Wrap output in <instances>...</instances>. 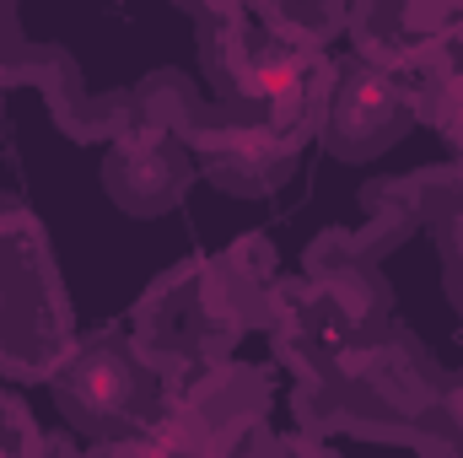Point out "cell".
<instances>
[{
    "mask_svg": "<svg viewBox=\"0 0 463 458\" xmlns=\"http://www.w3.org/2000/svg\"><path fill=\"white\" fill-rule=\"evenodd\" d=\"M275 281V248L264 237H242L211 259H184L135 302L129 345L162 383L222 367L248 329H264V297Z\"/></svg>",
    "mask_w": 463,
    "mask_h": 458,
    "instance_id": "cell-1",
    "label": "cell"
},
{
    "mask_svg": "<svg viewBox=\"0 0 463 458\" xmlns=\"http://www.w3.org/2000/svg\"><path fill=\"white\" fill-rule=\"evenodd\" d=\"M442 388L448 372L410 329H383L377 340L345 345L324 372L297 383V432L307 437H410L415 448H442Z\"/></svg>",
    "mask_w": 463,
    "mask_h": 458,
    "instance_id": "cell-2",
    "label": "cell"
},
{
    "mask_svg": "<svg viewBox=\"0 0 463 458\" xmlns=\"http://www.w3.org/2000/svg\"><path fill=\"white\" fill-rule=\"evenodd\" d=\"M76 350L71 297L43 222L16 205L0 227V377L49 383Z\"/></svg>",
    "mask_w": 463,
    "mask_h": 458,
    "instance_id": "cell-3",
    "label": "cell"
},
{
    "mask_svg": "<svg viewBox=\"0 0 463 458\" xmlns=\"http://www.w3.org/2000/svg\"><path fill=\"white\" fill-rule=\"evenodd\" d=\"M189 458H264L269 448V383L259 367L222 361L189 377H167L146 421Z\"/></svg>",
    "mask_w": 463,
    "mask_h": 458,
    "instance_id": "cell-4",
    "label": "cell"
},
{
    "mask_svg": "<svg viewBox=\"0 0 463 458\" xmlns=\"http://www.w3.org/2000/svg\"><path fill=\"white\" fill-rule=\"evenodd\" d=\"M49 388L81 443L135 437L162 399V377L124 335H81L65 367L49 377Z\"/></svg>",
    "mask_w": 463,
    "mask_h": 458,
    "instance_id": "cell-5",
    "label": "cell"
},
{
    "mask_svg": "<svg viewBox=\"0 0 463 458\" xmlns=\"http://www.w3.org/2000/svg\"><path fill=\"white\" fill-rule=\"evenodd\" d=\"M200 162H194V146L167 135V129H151V124H129L118 129L103 151V189L124 216H167L189 184H194Z\"/></svg>",
    "mask_w": 463,
    "mask_h": 458,
    "instance_id": "cell-6",
    "label": "cell"
},
{
    "mask_svg": "<svg viewBox=\"0 0 463 458\" xmlns=\"http://www.w3.org/2000/svg\"><path fill=\"white\" fill-rule=\"evenodd\" d=\"M415 124V109L404 98V87L361 60L335 65L329 81V109H324V146L340 162H372L388 146H399V135Z\"/></svg>",
    "mask_w": 463,
    "mask_h": 458,
    "instance_id": "cell-7",
    "label": "cell"
},
{
    "mask_svg": "<svg viewBox=\"0 0 463 458\" xmlns=\"http://www.w3.org/2000/svg\"><path fill=\"white\" fill-rule=\"evenodd\" d=\"M420 227H426V200H420V173H410V178H372L361 189V227L350 237L377 264Z\"/></svg>",
    "mask_w": 463,
    "mask_h": 458,
    "instance_id": "cell-8",
    "label": "cell"
},
{
    "mask_svg": "<svg viewBox=\"0 0 463 458\" xmlns=\"http://www.w3.org/2000/svg\"><path fill=\"white\" fill-rule=\"evenodd\" d=\"M253 16H259V27L280 49H291L302 60H329L324 49L345 33V11L340 5H291V0H275V5H253Z\"/></svg>",
    "mask_w": 463,
    "mask_h": 458,
    "instance_id": "cell-9",
    "label": "cell"
},
{
    "mask_svg": "<svg viewBox=\"0 0 463 458\" xmlns=\"http://www.w3.org/2000/svg\"><path fill=\"white\" fill-rule=\"evenodd\" d=\"M54 60H60V49L33 43L22 33V16L11 5H0V87H38Z\"/></svg>",
    "mask_w": 463,
    "mask_h": 458,
    "instance_id": "cell-10",
    "label": "cell"
},
{
    "mask_svg": "<svg viewBox=\"0 0 463 458\" xmlns=\"http://www.w3.org/2000/svg\"><path fill=\"white\" fill-rule=\"evenodd\" d=\"M60 453H65V437L38 432V421L22 399L0 394V458H60Z\"/></svg>",
    "mask_w": 463,
    "mask_h": 458,
    "instance_id": "cell-11",
    "label": "cell"
},
{
    "mask_svg": "<svg viewBox=\"0 0 463 458\" xmlns=\"http://www.w3.org/2000/svg\"><path fill=\"white\" fill-rule=\"evenodd\" d=\"M437 129L458 146V157H463V92H458V98H448V109L437 114Z\"/></svg>",
    "mask_w": 463,
    "mask_h": 458,
    "instance_id": "cell-12",
    "label": "cell"
},
{
    "mask_svg": "<svg viewBox=\"0 0 463 458\" xmlns=\"http://www.w3.org/2000/svg\"><path fill=\"white\" fill-rule=\"evenodd\" d=\"M420 458H463L458 448H420Z\"/></svg>",
    "mask_w": 463,
    "mask_h": 458,
    "instance_id": "cell-13",
    "label": "cell"
}]
</instances>
